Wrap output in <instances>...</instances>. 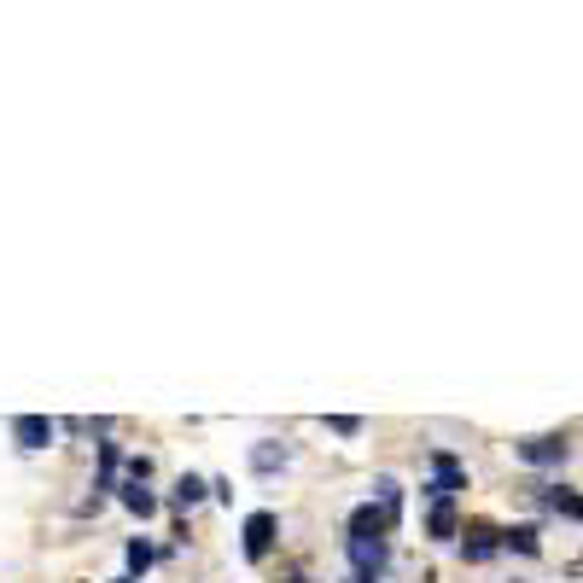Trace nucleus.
I'll use <instances>...</instances> for the list:
<instances>
[{
    "label": "nucleus",
    "mask_w": 583,
    "mask_h": 583,
    "mask_svg": "<svg viewBox=\"0 0 583 583\" xmlns=\"http://www.w3.org/2000/svg\"><path fill=\"white\" fill-rule=\"evenodd\" d=\"M350 583H379L391 566V543L385 537H350Z\"/></svg>",
    "instance_id": "nucleus-1"
},
{
    "label": "nucleus",
    "mask_w": 583,
    "mask_h": 583,
    "mask_svg": "<svg viewBox=\"0 0 583 583\" xmlns=\"http://www.w3.org/2000/svg\"><path fill=\"white\" fill-rule=\"evenodd\" d=\"M432 473H438V479L426 484V496H432V502H449L455 490H467V473H461V461H455V455H444V449L432 455Z\"/></svg>",
    "instance_id": "nucleus-2"
},
{
    "label": "nucleus",
    "mask_w": 583,
    "mask_h": 583,
    "mask_svg": "<svg viewBox=\"0 0 583 583\" xmlns=\"http://www.w3.org/2000/svg\"><path fill=\"white\" fill-rule=\"evenodd\" d=\"M514 455L525 467H560L566 461V438H525V444H514Z\"/></svg>",
    "instance_id": "nucleus-3"
},
{
    "label": "nucleus",
    "mask_w": 583,
    "mask_h": 583,
    "mask_svg": "<svg viewBox=\"0 0 583 583\" xmlns=\"http://www.w3.org/2000/svg\"><path fill=\"white\" fill-rule=\"evenodd\" d=\"M275 531H280L275 514H251L245 519V560H263V554L275 549Z\"/></svg>",
    "instance_id": "nucleus-4"
},
{
    "label": "nucleus",
    "mask_w": 583,
    "mask_h": 583,
    "mask_svg": "<svg viewBox=\"0 0 583 583\" xmlns=\"http://www.w3.org/2000/svg\"><path fill=\"white\" fill-rule=\"evenodd\" d=\"M53 432H59V426H53L47 414H18V420H12L18 449H47V444H53Z\"/></svg>",
    "instance_id": "nucleus-5"
},
{
    "label": "nucleus",
    "mask_w": 583,
    "mask_h": 583,
    "mask_svg": "<svg viewBox=\"0 0 583 583\" xmlns=\"http://www.w3.org/2000/svg\"><path fill=\"white\" fill-rule=\"evenodd\" d=\"M397 525V514H385V508H374V502H362L356 514H350V537H385Z\"/></svg>",
    "instance_id": "nucleus-6"
},
{
    "label": "nucleus",
    "mask_w": 583,
    "mask_h": 583,
    "mask_svg": "<svg viewBox=\"0 0 583 583\" xmlns=\"http://www.w3.org/2000/svg\"><path fill=\"white\" fill-rule=\"evenodd\" d=\"M496 549H502V531H496V525H484V519H473V525H467L461 554H467V560H490Z\"/></svg>",
    "instance_id": "nucleus-7"
},
{
    "label": "nucleus",
    "mask_w": 583,
    "mask_h": 583,
    "mask_svg": "<svg viewBox=\"0 0 583 583\" xmlns=\"http://www.w3.org/2000/svg\"><path fill=\"white\" fill-rule=\"evenodd\" d=\"M537 502H543V508H554V514H566V519H583V496H578V490H560V484H549V490H537Z\"/></svg>",
    "instance_id": "nucleus-8"
},
{
    "label": "nucleus",
    "mask_w": 583,
    "mask_h": 583,
    "mask_svg": "<svg viewBox=\"0 0 583 583\" xmlns=\"http://www.w3.org/2000/svg\"><path fill=\"white\" fill-rule=\"evenodd\" d=\"M123 508H129V514H140V519H152V514H158V496H152L140 479H129V484H123Z\"/></svg>",
    "instance_id": "nucleus-9"
},
{
    "label": "nucleus",
    "mask_w": 583,
    "mask_h": 583,
    "mask_svg": "<svg viewBox=\"0 0 583 583\" xmlns=\"http://www.w3.org/2000/svg\"><path fill=\"white\" fill-rule=\"evenodd\" d=\"M502 549H519V554H543V543H537V525H514V531H502Z\"/></svg>",
    "instance_id": "nucleus-10"
},
{
    "label": "nucleus",
    "mask_w": 583,
    "mask_h": 583,
    "mask_svg": "<svg viewBox=\"0 0 583 583\" xmlns=\"http://www.w3.org/2000/svg\"><path fill=\"white\" fill-rule=\"evenodd\" d=\"M251 467H257V473H275V467H286V449L280 444H257L251 449Z\"/></svg>",
    "instance_id": "nucleus-11"
},
{
    "label": "nucleus",
    "mask_w": 583,
    "mask_h": 583,
    "mask_svg": "<svg viewBox=\"0 0 583 583\" xmlns=\"http://www.w3.org/2000/svg\"><path fill=\"white\" fill-rule=\"evenodd\" d=\"M432 537H438V543L455 537V508H449V502H432Z\"/></svg>",
    "instance_id": "nucleus-12"
},
{
    "label": "nucleus",
    "mask_w": 583,
    "mask_h": 583,
    "mask_svg": "<svg viewBox=\"0 0 583 583\" xmlns=\"http://www.w3.org/2000/svg\"><path fill=\"white\" fill-rule=\"evenodd\" d=\"M205 490H210L205 479H193V473H187V479L175 484V496H170V502H175V508H193V502H199V496H205Z\"/></svg>",
    "instance_id": "nucleus-13"
},
{
    "label": "nucleus",
    "mask_w": 583,
    "mask_h": 583,
    "mask_svg": "<svg viewBox=\"0 0 583 583\" xmlns=\"http://www.w3.org/2000/svg\"><path fill=\"white\" fill-rule=\"evenodd\" d=\"M374 496H379V508H385V514H397V508H403V484H397V479H374Z\"/></svg>",
    "instance_id": "nucleus-14"
},
{
    "label": "nucleus",
    "mask_w": 583,
    "mask_h": 583,
    "mask_svg": "<svg viewBox=\"0 0 583 583\" xmlns=\"http://www.w3.org/2000/svg\"><path fill=\"white\" fill-rule=\"evenodd\" d=\"M146 566H152V543H140V537H135V543H129V572L140 578Z\"/></svg>",
    "instance_id": "nucleus-15"
},
{
    "label": "nucleus",
    "mask_w": 583,
    "mask_h": 583,
    "mask_svg": "<svg viewBox=\"0 0 583 583\" xmlns=\"http://www.w3.org/2000/svg\"><path fill=\"white\" fill-rule=\"evenodd\" d=\"M327 426H333V432H339V438H356V432H362V420H356V414H333V420H327Z\"/></svg>",
    "instance_id": "nucleus-16"
},
{
    "label": "nucleus",
    "mask_w": 583,
    "mask_h": 583,
    "mask_svg": "<svg viewBox=\"0 0 583 583\" xmlns=\"http://www.w3.org/2000/svg\"><path fill=\"white\" fill-rule=\"evenodd\" d=\"M292 583H309V578H292Z\"/></svg>",
    "instance_id": "nucleus-17"
},
{
    "label": "nucleus",
    "mask_w": 583,
    "mask_h": 583,
    "mask_svg": "<svg viewBox=\"0 0 583 583\" xmlns=\"http://www.w3.org/2000/svg\"><path fill=\"white\" fill-rule=\"evenodd\" d=\"M117 583H129V578H117Z\"/></svg>",
    "instance_id": "nucleus-18"
}]
</instances>
